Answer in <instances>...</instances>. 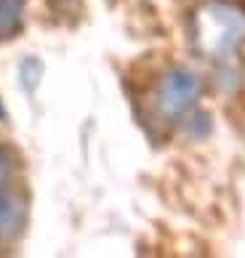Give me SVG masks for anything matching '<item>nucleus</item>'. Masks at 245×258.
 Instances as JSON below:
<instances>
[{
    "mask_svg": "<svg viewBox=\"0 0 245 258\" xmlns=\"http://www.w3.org/2000/svg\"><path fill=\"white\" fill-rule=\"evenodd\" d=\"M192 35L205 59L221 67L232 64L245 43V8L232 0H208L197 8Z\"/></svg>",
    "mask_w": 245,
    "mask_h": 258,
    "instance_id": "nucleus-1",
    "label": "nucleus"
},
{
    "mask_svg": "<svg viewBox=\"0 0 245 258\" xmlns=\"http://www.w3.org/2000/svg\"><path fill=\"white\" fill-rule=\"evenodd\" d=\"M197 96H200V78L192 70L176 67V70L165 72L157 85L155 109L163 120L173 122L197 101Z\"/></svg>",
    "mask_w": 245,
    "mask_h": 258,
    "instance_id": "nucleus-2",
    "label": "nucleus"
},
{
    "mask_svg": "<svg viewBox=\"0 0 245 258\" xmlns=\"http://www.w3.org/2000/svg\"><path fill=\"white\" fill-rule=\"evenodd\" d=\"M24 0H0V37H11L22 24Z\"/></svg>",
    "mask_w": 245,
    "mask_h": 258,
    "instance_id": "nucleus-3",
    "label": "nucleus"
},
{
    "mask_svg": "<svg viewBox=\"0 0 245 258\" xmlns=\"http://www.w3.org/2000/svg\"><path fill=\"white\" fill-rule=\"evenodd\" d=\"M8 181V160H6V155L0 152V184H6Z\"/></svg>",
    "mask_w": 245,
    "mask_h": 258,
    "instance_id": "nucleus-4",
    "label": "nucleus"
},
{
    "mask_svg": "<svg viewBox=\"0 0 245 258\" xmlns=\"http://www.w3.org/2000/svg\"><path fill=\"white\" fill-rule=\"evenodd\" d=\"M3 192H6V184H0V224H3V216H6V197H3Z\"/></svg>",
    "mask_w": 245,
    "mask_h": 258,
    "instance_id": "nucleus-5",
    "label": "nucleus"
},
{
    "mask_svg": "<svg viewBox=\"0 0 245 258\" xmlns=\"http://www.w3.org/2000/svg\"><path fill=\"white\" fill-rule=\"evenodd\" d=\"M0 117H3V107H0Z\"/></svg>",
    "mask_w": 245,
    "mask_h": 258,
    "instance_id": "nucleus-6",
    "label": "nucleus"
}]
</instances>
